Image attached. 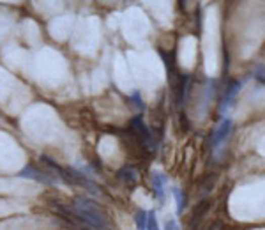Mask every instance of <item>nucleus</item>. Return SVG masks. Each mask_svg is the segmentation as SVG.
I'll list each match as a JSON object with an SVG mask.
<instances>
[{
  "label": "nucleus",
  "instance_id": "nucleus-16",
  "mask_svg": "<svg viewBox=\"0 0 265 230\" xmlns=\"http://www.w3.org/2000/svg\"><path fill=\"white\" fill-rule=\"evenodd\" d=\"M175 230H181V228H175Z\"/></svg>",
  "mask_w": 265,
  "mask_h": 230
},
{
  "label": "nucleus",
  "instance_id": "nucleus-13",
  "mask_svg": "<svg viewBox=\"0 0 265 230\" xmlns=\"http://www.w3.org/2000/svg\"><path fill=\"white\" fill-rule=\"evenodd\" d=\"M214 182H216V175L212 174L205 182H203V191H210V188L214 186Z\"/></svg>",
  "mask_w": 265,
  "mask_h": 230
},
{
  "label": "nucleus",
  "instance_id": "nucleus-7",
  "mask_svg": "<svg viewBox=\"0 0 265 230\" xmlns=\"http://www.w3.org/2000/svg\"><path fill=\"white\" fill-rule=\"evenodd\" d=\"M164 182L166 177L159 172H154L152 174V188H154V197H156L159 202H164Z\"/></svg>",
  "mask_w": 265,
  "mask_h": 230
},
{
  "label": "nucleus",
  "instance_id": "nucleus-5",
  "mask_svg": "<svg viewBox=\"0 0 265 230\" xmlns=\"http://www.w3.org/2000/svg\"><path fill=\"white\" fill-rule=\"evenodd\" d=\"M209 209H210V202H209V200H202V202H200L198 206L193 209L191 218H189V227L195 230L196 225L202 223V220L205 218V214L209 213Z\"/></svg>",
  "mask_w": 265,
  "mask_h": 230
},
{
  "label": "nucleus",
  "instance_id": "nucleus-12",
  "mask_svg": "<svg viewBox=\"0 0 265 230\" xmlns=\"http://www.w3.org/2000/svg\"><path fill=\"white\" fill-rule=\"evenodd\" d=\"M255 78L260 82V84H265V66L263 64H258L255 67Z\"/></svg>",
  "mask_w": 265,
  "mask_h": 230
},
{
  "label": "nucleus",
  "instance_id": "nucleus-11",
  "mask_svg": "<svg viewBox=\"0 0 265 230\" xmlns=\"http://www.w3.org/2000/svg\"><path fill=\"white\" fill-rule=\"evenodd\" d=\"M135 223L138 230H147V211H138V213H136Z\"/></svg>",
  "mask_w": 265,
  "mask_h": 230
},
{
  "label": "nucleus",
  "instance_id": "nucleus-2",
  "mask_svg": "<svg viewBox=\"0 0 265 230\" xmlns=\"http://www.w3.org/2000/svg\"><path fill=\"white\" fill-rule=\"evenodd\" d=\"M20 177H23V179H34V181L45 182V184H57V182H59V179H57L55 175L52 174V172L39 170V168L32 167V165L25 167L23 170L20 172Z\"/></svg>",
  "mask_w": 265,
  "mask_h": 230
},
{
  "label": "nucleus",
  "instance_id": "nucleus-8",
  "mask_svg": "<svg viewBox=\"0 0 265 230\" xmlns=\"http://www.w3.org/2000/svg\"><path fill=\"white\" fill-rule=\"evenodd\" d=\"M188 82H189V76L186 74H181L179 76V82L175 84V99H177V105L181 106L182 105V99H184V92L188 89Z\"/></svg>",
  "mask_w": 265,
  "mask_h": 230
},
{
  "label": "nucleus",
  "instance_id": "nucleus-1",
  "mask_svg": "<svg viewBox=\"0 0 265 230\" xmlns=\"http://www.w3.org/2000/svg\"><path fill=\"white\" fill-rule=\"evenodd\" d=\"M71 213L81 220L83 223H87L89 227L96 228V230H103L106 228V214L96 206L94 202H91L89 199L85 197H76L71 206Z\"/></svg>",
  "mask_w": 265,
  "mask_h": 230
},
{
  "label": "nucleus",
  "instance_id": "nucleus-14",
  "mask_svg": "<svg viewBox=\"0 0 265 230\" xmlns=\"http://www.w3.org/2000/svg\"><path fill=\"white\" fill-rule=\"evenodd\" d=\"M131 99H132V101H135L136 103V108H140V110H142L143 108V101H142V98H140V92L138 91H136V92H132V96H131Z\"/></svg>",
  "mask_w": 265,
  "mask_h": 230
},
{
  "label": "nucleus",
  "instance_id": "nucleus-4",
  "mask_svg": "<svg viewBox=\"0 0 265 230\" xmlns=\"http://www.w3.org/2000/svg\"><path fill=\"white\" fill-rule=\"evenodd\" d=\"M129 126H131L132 131H135V135L140 138V142H145V143L150 142L152 135H150L149 128L145 126V122H143V119L140 117V115H136L135 119H131V124Z\"/></svg>",
  "mask_w": 265,
  "mask_h": 230
},
{
  "label": "nucleus",
  "instance_id": "nucleus-15",
  "mask_svg": "<svg viewBox=\"0 0 265 230\" xmlns=\"http://www.w3.org/2000/svg\"><path fill=\"white\" fill-rule=\"evenodd\" d=\"M177 227H175V221H166V227H164V230H175Z\"/></svg>",
  "mask_w": 265,
  "mask_h": 230
},
{
  "label": "nucleus",
  "instance_id": "nucleus-10",
  "mask_svg": "<svg viewBox=\"0 0 265 230\" xmlns=\"http://www.w3.org/2000/svg\"><path fill=\"white\" fill-rule=\"evenodd\" d=\"M171 193H173L175 202H177V214H182V211H184V206H186L184 195H182V191L179 188H173V189H171Z\"/></svg>",
  "mask_w": 265,
  "mask_h": 230
},
{
  "label": "nucleus",
  "instance_id": "nucleus-3",
  "mask_svg": "<svg viewBox=\"0 0 265 230\" xmlns=\"http://www.w3.org/2000/svg\"><path fill=\"white\" fill-rule=\"evenodd\" d=\"M232 128H234V122H232L230 119H225V121L219 124V128H217L216 131L212 133V138H210V147H212V149H217V145H219V143L223 142V140L227 138L228 135H230Z\"/></svg>",
  "mask_w": 265,
  "mask_h": 230
},
{
  "label": "nucleus",
  "instance_id": "nucleus-6",
  "mask_svg": "<svg viewBox=\"0 0 265 230\" xmlns=\"http://www.w3.org/2000/svg\"><path fill=\"white\" fill-rule=\"evenodd\" d=\"M242 87V82H232L230 85L227 87V92H225V98L223 101H221V113H225V110L228 108V106L232 105V101H234V98L237 96V92L241 91Z\"/></svg>",
  "mask_w": 265,
  "mask_h": 230
},
{
  "label": "nucleus",
  "instance_id": "nucleus-9",
  "mask_svg": "<svg viewBox=\"0 0 265 230\" xmlns=\"http://www.w3.org/2000/svg\"><path fill=\"white\" fill-rule=\"evenodd\" d=\"M117 177L120 179V181H124L126 184L132 186L136 182V172L132 170L131 167H124L122 170H119V174H117Z\"/></svg>",
  "mask_w": 265,
  "mask_h": 230
}]
</instances>
